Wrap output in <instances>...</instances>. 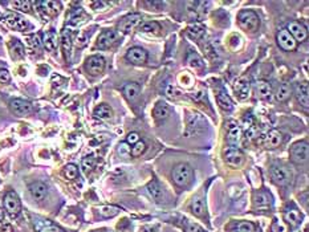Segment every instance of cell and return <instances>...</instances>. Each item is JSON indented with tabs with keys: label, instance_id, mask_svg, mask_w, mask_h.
Listing matches in <instances>:
<instances>
[{
	"label": "cell",
	"instance_id": "obj_26",
	"mask_svg": "<svg viewBox=\"0 0 309 232\" xmlns=\"http://www.w3.org/2000/svg\"><path fill=\"white\" fill-rule=\"evenodd\" d=\"M204 31H206V28L202 24L190 25L187 28V36L192 40H199L204 35Z\"/></svg>",
	"mask_w": 309,
	"mask_h": 232
},
{
	"label": "cell",
	"instance_id": "obj_37",
	"mask_svg": "<svg viewBox=\"0 0 309 232\" xmlns=\"http://www.w3.org/2000/svg\"><path fill=\"white\" fill-rule=\"evenodd\" d=\"M11 55H12L13 58H20V57L24 56V47L20 41L13 40V43L11 44Z\"/></svg>",
	"mask_w": 309,
	"mask_h": 232
},
{
	"label": "cell",
	"instance_id": "obj_1",
	"mask_svg": "<svg viewBox=\"0 0 309 232\" xmlns=\"http://www.w3.org/2000/svg\"><path fill=\"white\" fill-rule=\"evenodd\" d=\"M192 176H194L192 169L186 163H179L173 170V179H174L175 184H178L181 187L191 183Z\"/></svg>",
	"mask_w": 309,
	"mask_h": 232
},
{
	"label": "cell",
	"instance_id": "obj_14",
	"mask_svg": "<svg viewBox=\"0 0 309 232\" xmlns=\"http://www.w3.org/2000/svg\"><path fill=\"white\" fill-rule=\"evenodd\" d=\"M116 41H117V33L114 32V31H112V29L104 31L97 39V48L108 49L110 48Z\"/></svg>",
	"mask_w": 309,
	"mask_h": 232
},
{
	"label": "cell",
	"instance_id": "obj_18",
	"mask_svg": "<svg viewBox=\"0 0 309 232\" xmlns=\"http://www.w3.org/2000/svg\"><path fill=\"white\" fill-rule=\"evenodd\" d=\"M253 203H255V207L259 208V210H268L271 207V196L267 194V192H256L255 196H253Z\"/></svg>",
	"mask_w": 309,
	"mask_h": 232
},
{
	"label": "cell",
	"instance_id": "obj_47",
	"mask_svg": "<svg viewBox=\"0 0 309 232\" xmlns=\"http://www.w3.org/2000/svg\"><path fill=\"white\" fill-rule=\"evenodd\" d=\"M118 153L121 155H129L130 154V147H129V145H127L126 142H122L120 143V146H118Z\"/></svg>",
	"mask_w": 309,
	"mask_h": 232
},
{
	"label": "cell",
	"instance_id": "obj_45",
	"mask_svg": "<svg viewBox=\"0 0 309 232\" xmlns=\"http://www.w3.org/2000/svg\"><path fill=\"white\" fill-rule=\"evenodd\" d=\"M78 174L77 167L74 165H66L65 169H64V175L68 178V179H74Z\"/></svg>",
	"mask_w": 309,
	"mask_h": 232
},
{
	"label": "cell",
	"instance_id": "obj_29",
	"mask_svg": "<svg viewBox=\"0 0 309 232\" xmlns=\"http://www.w3.org/2000/svg\"><path fill=\"white\" fill-rule=\"evenodd\" d=\"M216 101H218V104H219V106L222 109L227 110V112H231V110L234 109V104H232L231 98L228 97L224 92H220V93L216 96Z\"/></svg>",
	"mask_w": 309,
	"mask_h": 232
},
{
	"label": "cell",
	"instance_id": "obj_55",
	"mask_svg": "<svg viewBox=\"0 0 309 232\" xmlns=\"http://www.w3.org/2000/svg\"><path fill=\"white\" fill-rule=\"evenodd\" d=\"M0 218H1V211H0Z\"/></svg>",
	"mask_w": 309,
	"mask_h": 232
},
{
	"label": "cell",
	"instance_id": "obj_20",
	"mask_svg": "<svg viewBox=\"0 0 309 232\" xmlns=\"http://www.w3.org/2000/svg\"><path fill=\"white\" fill-rule=\"evenodd\" d=\"M234 90H235L236 96L240 98V100H244V98L248 97L249 90H251V85H249L248 81L246 80H238V81L234 84Z\"/></svg>",
	"mask_w": 309,
	"mask_h": 232
},
{
	"label": "cell",
	"instance_id": "obj_11",
	"mask_svg": "<svg viewBox=\"0 0 309 232\" xmlns=\"http://www.w3.org/2000/svg\"><path fill=\"white\" fill-rule=\"evenodd\" d=\"M141 20H142V16H141L139 13H131V15H127V16H125L121 21H120L118 29H120L122 33H129Z\"/></svg>",
	"mask_w": 309,
	"mask_h": 232
},
{
	"label": "cell",
	"instance_id": "obj_53",
	"mask_svg": "<svg viewBox=\"0 0 309 232\" xmlns=\"http://www.w3.org/2000/svg\"><path fill=\"white\" fill-rule=\"evenodd\" d=\"M139 232H154V228L150 227V226H145V227L141 228V231Z\"/></svg>",
	"mask_w": 309,
	"mask_h": 232
},
{
	"label": "cell",
	"instance_id": "obj_19",
	"mask_svg": "<svg viewBox=\"0 0 309 232\" xmlns=\"http://www.w3.org/2000/svg\"><path fill=\"white\" fill-rule=\"evenodd\" d=\"M47 191H48V188L45 186L43 182H35L29 186V192H31V195L33 196V199L36 200H43L47 196Z\"/></svg>",
	"mask_w": 309,
	"mask_h": 232
},
{
	"label": "cell",
	"instance_id": "obj_4",
	"mask_svg": "<svg viewBox=\"0 0 309 232\" xmlns=\"http://www.w3.org/2000/svg\"><path fill=\"white\" fill-rule=\"evenodd\" d=\"M271 176L275 183L285 186L292 180V171L289 170L288 167L280 166V165H273L271 167Z\"/></svg>",
	"mask_w": 309,
	"mask_h": 232
},
{
	"label": "cell",
	"instance_id": "obj_22",
	"mask_svg": "<svg viewBox=\"0 0 309 232\" xmlns=\"http://www.w3.org/2000/svg\"><path fill=\"white\" fill-rule=\"evenodd\" d=\"M283 141V135H281L280 131L277 130H271L265 137V146L269 147V149H273V147H277Z\"/></svg>",
	"mask_w": 309,
	"mask_h": 232
},
{
	"label": "cell",
	"instance_id": "obj_25",
	"mask_svg": "<svg viewBox=\"0 0 309 232\" xmlns=\"http://www.w3.org/2000/svg\"><path fill=\"white\" fill-rule=\"evenodd\" d=\"M44 45L45 48L51 51V52H55L57 49V35L55 31H48V32L44 35Z\"/></svg>",
	"mask_w": 309,
	"mask_h": 232
},
{
	"label": "cell",
	"instance_id": "obj_36",
	"mask_svg": "<svg viewBox=\"0 0 309 232\" xmlns=\"http://www.w3.org/2000/svg\"><path fill=\"white\" fill-rule=\"evenodd\" d=\"M187 62L190 66H194V68H203L204 62L202 60V57L195 52H190L187 56Z\"/></svg>",
	"mask_w": 309,
	"mask_h": 232
},
{
	"label": "cell",
	"instance_id": "obj_8",
	"mask_svg": "<svg viewBox=\"0 0 309 232\" xmlns=\"http://www.w3.org/2000/svg\"><path fill=\"white\" fill-rule=\"evenodd\" d=\"M85 68L92 76H98L105 69V60L101 56H92L86 60Z\"/></svg>",
	"mask_w": 309,
	"mask_h": 232
},
{
	"label": "cell",
	"instance_id": "obj_23",
	"mask_svg": "<svg viewBox=\"0 0 309 232\" xmlns=\"http://www.w3.org/2000/svg\"><path fill=\"white\" fill-rule=\"evenodd\" d=\"M240 138H242V129L238 125H235V123H231V126L228 129L227 141L231 145H238Z\"/></svg>",
	"mask_w": 309,
	"mask_h": 232
},
{
	"label": "cell",
	"instance_id": "obj_27",
	"mask_svg": "<svg viewBox=\"0 0 309 232\" xmlns=\"http://www.w3.org/2000/svg\"><path fill=\"white\" fill-rule=\"evenodd\" d=\"M169 113H170L169 106H167L166 102L163 101H159L158 104L155 105L154 112H153V114H154V117L157 119H165L167 116H169Z\"/></svg>",
	"mask_w": 309,
	"mask_h": 232
},
{
	"label": "cell",
	"instance_id": "obj_54",
	"mask_svg": "<svg viewBox=\"0 0 309 232\" xmlns=\"http://www.w3.org/2000/svg\"><path fill=\"white\" fill-rule=\"evenodd\" d=\"M92 5H93L94 8H97V7H104V5H106V3H104V1H94Z\"/></svg>",
	"mask_w": 309,
	"mask_h": 232
},
{
	"label": "cell",
	"instance_id": "obj_34",
	"mask_svg": "<svg viewBox=\"0 0 309 232\" xmlns=\"http://www.w3.org/2000/svg\"><path fill=\"white\" fill-rule=\"evenodd\" d=\"M190 208H191L192 214H195L196 216H203L204 210H206V207H204L203 199H202V198H195V199L191 202V206H190Z\"/></svg>",
	"mask_w": 309,
	"mask_h": 232
},
{
	"label": "cell",
	"instance_id": "obj_50",
	"mask_svg": "<svg viewBox=\"0 0 309 232\" xmlns=\"http://www.w3.org/2000/svg\"><path fill=\"white\" fill-rule=\"evenodd\" d=\"M28 44L32 47V48H39L41 45L40 43V39L36 36V35H33V36L28 37Z\"/></svg>",
	"mask_w": 309,
	"mask_h": 232
},
{
	"label": "cell",
	"instance_id": "obj_35",
	"mask_svg": "<svg viewBox=\"0 0 309 232\" xmlns=\"http://www.w3.org/2000/svg\"><path fill=\"white\" fill-rule=\"evenodd\" d=\"M139 31L141 32H146V33H159L161 31V25L155 21H147V23H143V24L139 25Z\"/></svg>",
	"mask_w": 309,
	"mask_h": 232
},
{
	"label": "cell",
	"instance_id": "obj_6",
	"mask_svg": "<svg viewBox=\"0 0 309 232\" xmlns=\"http://www.w3.org/2000/svg\"><path fill=\"white\" fill-rule=\"evenodd\" d=\"M291 159L295 163H304L308 161V143L307 141L295 143L291 149Z\"/></svg>",
	"mask_w": 309,
	"mask_h": 232
},
{
	"label": "cell",
	"instance_id": "obj_49",
	"mask_svg": "<svg viewBox=\"0 0 309 232\" xmlns=\"http://www.w3.org/2000/svg\"><path fill=\"white\" fill-rule=\"evenodd\" d=\"M137 142H139V134L138 133H130V134L126 137L127 145H135Z\"/></svg>",
	"mask_w": 309,
	"mask_h": 232
},
{
	"label": "cell",
	"instance_id": "obj_38",
	"mask_svg": "<svg viewBox=\"0 0 309 232\" xmlns=\"http://www.w3.org/2000/svg\"><path fill=\"white\" fill-rule=\"evenodd\" d=\"M121 211L118 207H114V206H102V207L98 208V212L101 214L102 216H105V218H113L118 214V212Z\"/></svg>",
	"mask_w": 309,
	"mask_h": 232
},
{
	"label": "cell",
	"instance_id": "obj_56",
	"mask_svg": "<svg viewBox=\"0 0 309 232\" xmlns=\"http://www.w3.org/2000/svg\"><path fill=\"white\" fill-rule=\"evenodd\" d=\"M0 232H1V228H0Z\"/></svg>",
	"mask_w": 309,
	"mask_h": 232
},
{
	"label": "cell",
	"instance_id": "obj_48",
	"mask_svg": "<svg viewBox=\"0 0 309 232\" xmlns=\"http://www.w3.org/2000/svg\"><path fill=\"white\" fill-rule=\"evenodd\" d=\"M11 81V76L7 69H0V82L3 84H8Z\"/></svg>",
	"mask_w": 309,
	"mask_h": 232
},
{
	"label": "cell",
	"instance_id": "obj_30",
	"mask_svg": "<svg viewBox=\"0 0 309 232\" xmlns=\"http://www.w3.org/2000/svg\"><path fill=\"white\" fill-rule=\"evenodd\" d=\"M36 228L39 232H64L59 227H56L55 224L49 223L48 220H40L36 222Z\"/></svg>",
	"mask_w": 309,
	"mask_h": 232
},
{
	"label": "cell",
	"instance_id": "obj_42",
	"mask_svg": "<svg viewBox=\"0 0 309 232\" xmlns=\"http://www.w3.org/2000/svg\"><path fill=\"white\" fill-rule=\"evenodd\" d=\"M146 150V143L143 142V141H139L137 142L135 145H133V147L130 149V154L133 157H139V155H142Z\"/></svg>",
	"mask_w": 309,
	"mask_h": 232
},
{
	"label": "cell",
	"instance_id": "obj_32",
	"mask_svg": "<svg viewBox=\"0 0 309 232\" xmlns=\"http://www.w3.org/2000/svg\"><path fill=\"white\" fill-rule=\"evenodd\" d=\"M112 109H110V106H108L106 104H102V105L97 106L96 110H94V116L97 117V118H101V119H108L112 117Z\"/></svg>",
	"mask_w": 309,
	"mask_h": 232
},
{
	"label": "cell",
	"instance_id": "obj_7",
	"mask_svg": "<svg viewBox=\"0 0 309 232\" xmlns=\"http://www.w3.org/2000/svg\"><path fill=\"white\" fill-rule=\"evenodd\" d=\"M4 207L11 216H16L21 210L20 200L19 196L16 195V192L9 191L4 198Z\"/></svg>",
	"mask_w": 309,
	"mask_h": 232
},
{
	"label": "cell",
	"instance_id": "obj_9",
	"mask_svg": "<svg viewBox=\"0 0 309 232\" xmlns=\"http://www.w3.org/2000/svg\"><path fill=\"white\" fill-rule=\"evenodd\" d=\"M284 220L291 226V227H297L300 226L303 220V214L299 208H296L293 204H289L288 207L284 210Z\"/></svg>",
	"mask_w": 309,
	"mask_h": 232
},
{
	"label": "cell",
	"instance_id": "obj_40",
	"mask_svg": "<svg viewBox=\"0 0 309 232\" xmlns=\"http://www.w3.org/2000/svg\"><path fill=\"white\" fill-rule=\"evenodd\" d=\"M39 4H40L41 7H44L45 8L44 11L52 13V15H55V13H57L60 11V3H57V1H41Z\"/></svg>",
	"mask_w": 309,
	"mask_h": 232
},
{
	"label": "cell",
	"instance_id": "obj_41",
	"mask_svg": "<svg viewBox=\"0 0 309 232\" xmlns=\"http://www.w3.org/2000/svg\"><path fill=\"white\" fill-rule=\"evenodd\" d=\"M62 48H64V52L66 55H69L70 48H72V33L68 29L62 33Z\"/></svg>",
	"mask_w": 309,
	"mask_h": 232
},
{
	"label": "cell",
	"instance_id": "obj_31",
	"mask_svg": "<svg viewBox=\"0 0 309 232\" xmlns=\"http://www.w3.org/2000/svg\"><path fill=\"white\" fill-rule=\"evenodd\" d=\"M291 96V89L287 84H281V85L277 86L276 93H275V97L279 102H284L287 101Z\"/></svg>",
	"mask_w": 309,
	"mask_h": 232
},
{
	"label": "cell",
	"instance_id": "obj_10",
	"mask_svg": "<svg viewBox=\"0 0 309 232\" xmlns=\"http://www.w3.org/2000/svg\"><path fill=\"white\" fill-rule=\"evenodd\" d=\"M277 43L280 45V48H283L284 51H288V52L295 51L297 47L296 40L291 36V33H289L287 29H281V31H279V33H277Z\"/></svg>",
	"mask_w": 309,
	"mask_h": 232
},
{
	"label": "cell",
	"instance_id": "obj_51",
	"mask_svg": "<svg viewBox=\"0 0 309 232\" xmlns=\"http://www.w3.org/2000/svg\"><path fill=\"white\" fill-rule=\"evenodd\" d=\"M166 93H167V96H170V97H173V96H177V94H179V92L177 89H175V88L173 85H169L166 88Z\"/></svg>",
	"mask_w": 309,
	"mask_h": 232
},
{
	"label": "cell",
	"instance_id": "obj_5",
	"mask_svg": "<svg viewBox=\"0 0 309 232\" xmlns=\"http://www.w3.org/2000/svg\"><path fill=\"white\" fill-rule=\"evenodd\" d=\"M224 161L232 167H240L244 163V154L238 147H227L223 151Z\"/></svg>",
	"mask_w": 309,
	"mask_h": 232
},
{
	"label": "cell",
	"instance_id": "obj_13",
	"mask_svg": "<svg viewBox=\"0 0 309 232\" xmlns=\"http://www.w3.org/2000/svg\"><path fill=\"white\" fill-rule=\"evenodd\" d=\"M3 21L8 25L9 28L16 29V31H25V29L29 27L28 23H27L23 17H20L19 15H15V13H9V15H7V16L3 19Z\"/></svg>",
	"mask_w": 309,
	"mask_h": 232
},
{
	"label": "cell",
	"instance_id": "obj_15",
	"mask_svg": "<svg viewBox=\"0 0 309 232\" xmlns=\"http://www.w3.org/2000/svg\"><path fill=\"white\" fill-rule=\"evenodd\" d=\"M126 58L129 60L130 62L133 64H143V62H146L147 60V53L145 49L142 48H138V47H134V48H131L127 51L126 53Z\"/></svg>",
	"mask_w": 309,
	"mask_h": 232
},
{
	"label": "cell",
	"instance_id": "obj_52",
	"mask_svg": "<svg viewBox=\"0 0 309 232\" xmlns=\"http://www.w3.org/2000/svg\"><path fill=\"white\" fill-rule=\"evenodd\" d=\"M283 231H284V228L277 223V220H275V223H273L272 226V232H283Z\"/></svg>",
	"mask_w": 309,
	"mask_h": 232
},
{
	"label": "cell",
	"instance_id": "obj_33",
	"mask_svg": "<svg viewBox=\"0 0 309 232\" xmlns=\"http://www.w3.org/2000/svg\"><path fill=\"white\" fill-rule=\"evenodd\" d=\"M85 19H86V15L82 12V9L77 8L76 11H73V12L70 13L69 19H68V23L72 25H78V24H81V23H84Z\"/></svg>",
	"mask_w": 309,
	"mask_h": 232
},
{
	"label": "cell",
	"instance_id": "obj_43",
	"mask_svg": "<svg viewBox=\"0 0 309 232\" xmlns=\"http://www.w3.org/2000/svg\"><path fill=\"white\" fill-rule=\"evenodd\" d=\"M94 165H96V159L92 155L85 157V158L82 159V170L85 171V173H89V171L93 170Z\"/></svg>",
	"mask_w": 309,
	"mask_h": 232
},
{
	"label": "cell",
	"instance_id": "obj_39",
	"mask_svg": "<svg viewBox=\"0 0 309 232\" xmlns=\"http://www.w3.org/2000/svg\"><path fill=\"white\" fill-rule=\"evenodd\" d=\"M255 230H256V226L251 222H240L234 228L235 232H253Z\"/></svg>",
	"mask_w": 309,
	"mask_h": 232
},
{
	"label": "cell",
	"instance_id": "obj_2",
	"mask_svg": "<svg viewBox=\"0 0 309 232\" xmlns=\"http://www.w3.org/2000/svg\"><path fill=\"white\" fill-rule=\"evenodd\" d=\"M206 126H207V122H206L203 116L200 113H192L190 114V117L187 119V127H186L185 134L187 137L200 134L206 130Z\"/></svg>",
	"mask_w": 309,
	"mask_h": 232
},
{
	"label": "cell",
	"instance_id": "obj_21",
	"mask_svg": "<svg viewBox=\"0 0 309 232\" xmlns=\"http://www.w3.org/2000/svg\"><path fill=\"white\" fill-rule=\"evenodd\" d=\"M147 192H149V195H150L155 202H158L159 203V202H162L163 200V191L157 180H151L150 183L147 184Z\"/></svg>",
	"mask_w": 309,
	"mask_h": 232
},
{
	"label": "cell",
	"instance_id": "obj_12",
	"mask_svg": "<svg viewBox=\"0 0 309 232\" xmlns=\"http://www.w3.org/2000/svg\"><path fill=\"white\" fill-rule=\"evenodd\" d=\"M287 31L291 33V36L296 40V43L305 41L307 40V37H308L307 28H305L304 25L301 24V23H299V21H292V23H289L288 29H287Z\"/></svg>",
	"mask_w": 309,
	"mask_h": 232
},
{
	"label": "cell",
	"instance_id": "obj_17",
	"mask_svg": "<svg viewBox=\"0 0 309 232\" xmlns=\"http://www.w3.org/2000/svg\"><path fill=\"white\" fill-rule=\"evenodd\" d=\"M296 97L297 101L300 105H303L304 109H308L309 105V90H308V84L307 82H303V84H299L296 88Z\"/></svg>",
	"mask_w": 309,
	"mask_h": 232
},
{
	"label": "cell",
	"instance_id": "obj_28",
	"mask_svg": "<svg viewBox=\"0 0 309 232\" xmlns=\"http://www.w3.org/2000/svg\"><path fill=\"white\" fill-rule=\"evenodd\" d=\"M139 90H141V86H139L138 84H135V82H131V84L125 85V88H124V93H125L127 100L133 101V100H135V98L138 97Z\"/></svg>",
	"mask_w": 309,
	"mask_h": 232
},
{
	"label": "cell",
	"instance_id": "obj_44",
	"mask_svg": "<svg viewBox=\"0 0 309 232\" xmlns=\"http://www.w3.org/2000/svg\"><path fill=\"white\" fill-rule=\"evenodd\" d=\"M11 5H12L13 8L20 9V11H23V12H29V11H31V5H32V3H31V1H12Z\"/></svg>",
	"mask_w": 309,
	"mask_h": 232
},
{
	"label": "cell",
	"instance_id": "obj_3",
	"mask_svg": "<svg viewBox=\"0 0 309 232\" xmlns=\"http://www.w3.org/2000/svg\"><path fill=\"white\" fill-rule=\"evenodd\" d=\"M238 21H239V25L244 31H249V32H255L259 25H260V20H259V16L253 11H249V9H246V11H242L238 16Z\"/></svg>",
	"mask_w": 309,
	"mask_h": 232
},
{
	"label": "cell",
	"instance_id": "obj_24",
	"mask_svg": "<svg viewBox=\"0 0 309 232\" xmlns=\"http://www.w3.org/2000/svg\"><path fill=\"white\" fill-rule=\"evenodd\" d=\"M256 90L257 94H259L261 98H264V100H269L271 96H272V88L269 85V82L264 81V80H261V81L257 82Z\"/></svg>",
	"mask_w": 309,
	"mask_h": 232
},
{
	"label": "cell",
	"instance_id": "obj_46",
	"mask_svg": "<svg viewBox=\"0 0 309 232\" xmlns=\"http://www.w3.org/2000/svg\"><path fill=\"white\" fill-rule=\"evenodd\" d=\"M186 232H206L204 228H202L200 226L195 223H187L186 224Z\"/></svg>",
	"mask_w": 309,
	"mask_h": 232
},
{
	"label": "cell",
	"instance_id": "obj_16",
	"mask_svg": "<svg viewBox=\"0 0 309 232\" xmlns=\"http://www.w3.org/2000/svg\"><path fill=\"white\" fill-rule=\"evenodd\" d=\"M11 109L17 116H27L32 112V105L28 101H24V100H13L11 102Z\"/></svg>",
	"mask_w": 309,
	"mask_h": 232
}]
</instances>
